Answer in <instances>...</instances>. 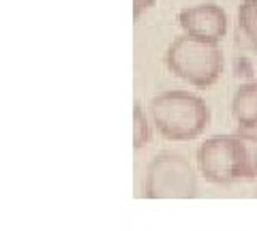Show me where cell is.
Returning <instances> with one entry per match:
<instances>
[{
  "label": "cell",
  "instance_id": "6da1fadb",
  "mask_svg": "<svg viewBox=\"0 0 257 231\" xmlns=\"http://www.w3.org/2000/svg\"><path fill=\"white\" fill-rule=\"evenodd\" d=\"M150 120L165 139L191 141L206 131L210 122V107L197 94L167 90L150 101Z\"/></svg>",
  "mask_w": 257,
  "mask_h": 231
},
{
  "label": "cell",
  "instance_id": "7a4b0ae2",
  "mask_svg": "<svg viewBox=\"0 0 257 231\" xmlns=\"http://www.w3.org/2000/svg\"><path fill=\"white\" fill-rule=\"evenodd\" d=\"M167 69L195 88H208L219 79L223 71V54L219 43L180 35L176 37L165 54Z\"/></svg>",
  "mask_w": 257,
  "mask_h": 231
},
{
  "label": "cell",
  "instance_id": "3957f363",
  "mask_svg": "<svg viewBox=\"0 0 257 231\" xmlns=\"http://www.w3.org/2000/svg\"><path fill=\"white\" fill-rule=\"evenodd\" d=\"M197 167L212 184H234L251 180L244 146L236 135H214L197 150Z\"/></svg>",
  "mask_w": 257,
  "mask_h": 231
},
{
  "label": "cell",
  "instance_id": "277c9868",
  "mask_svg": "<svg viewBox=\"0 0 257 231\" xmlns=\"http://www.w3.org/2000/svg\"><path fill=\"white\" fill-rule=\"evenodd\" d=\"M144 195L148 199H189L197 195V176L180 154L163 152L146 167Z\"/></svg>",
  "mask_w": 257,
  "mask_h": 231
},
{
  "label": "cell",
  "instance_id": "5b68a950",
  "mask_svg": "<svg viewBox=\"0 0 257 231\" xmlns=\"http://www.w3.org/2000/svg\"><path fill=\"white\" fill-rule=\"evenodd\" d=\"M178 22L184 35L202 39L208 43H219L227 33V13L212 3L182 9L178 13Z\"/></svg>",
  "mask_w": 257,
  "mask_h": 231
},
{
  "label": "cell",
  "instance_id": "8992f818",
  "mask_svg": "<svg viewBox=\"0 0 257 231\" xmlns=\"http://www.w3.org/2000/svg\"><path fill=\"white\" fill-rule=\"evenodd\" d=\"M231 114L238 126H257V82L242 84L231 99Z\"/></svg>",
  "mask_w": 257,
  "mask_h": 231
},
{
  "label": "cell",
  "instance_id": "52a82bcc",
  "mask_svg": "<svg viewBox=\"0 0 257 231\" xmlns=\"http://www.w3.org/2000/svg\"><path fill=\"white\" fill-rule=\"evenodd\" d=\"M238 45L257 50V0H242L238 7V24H236Z\"/></svg>",
  "mask_w": 257,
  "mask_h": 231
},
{
  "label": "cell",
  "instance_id": "ba28073f",
  "mask_svg": "<svg viewBox=\"0 0 257 231\" xmlns=\"http://www.w3.org/2000/svg\"><path fill=\"white\" fill-rule=\"evenodd\" d=\"M234 135L244 146L248 171H251V180H253L257 178V126H238Z\"/></svg>",
  "mask_w": 257,
  "mask_h": 231
},
{
  "label": "cell",
  "instance_id": "9c48e42d",
  "mask_svg": "<svg viewBox=\"0 0 257 231\" xmlns=\"http://www.w3.org/2000/svg\"><path fill=\"white\" fill-rule=\"evenodd\" d=\"M150 141V120L146 116V111L135 101L133 105V148L140 150Z\"/></svg>",
  "mask_w": 257,
  "mask_h": 231
},
{
  "label": "cell",
  "instance_id": "30bf717a",
  "mask_svg": "<svg viewBox=\"0 0 257 231\" xmlns=\"http://www.w3.org/2000/svg\"><path fill=\"white\" fill-rule=\"evenodd\" d=\"M150 7H155V0H133V18L138 22Z\"/></svg>",
  "mask_w": 257,
  "mask_h": 231
}]
</instances>
